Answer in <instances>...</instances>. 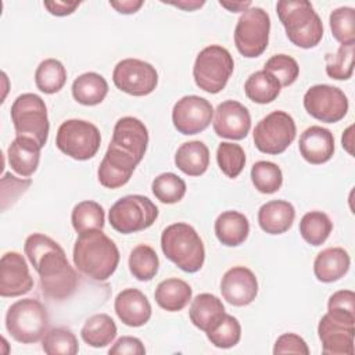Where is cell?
I'll return each mask as SVG.
<instances>
[{"instance_id": "8992f818", "label": "cell", "mask_w": 355, "mask_h": 355, "mask_svg": "<svg viewBox=\"0 0 355 355\" xmlns=\"http://www.w3.org/2000/svg\"><path fill=\"white\" fill-rule=\"evenodd\" d=\"M233 69L234 61L232 54L219 44H211L197 54L193 78L201 90L216 94L225 89Z\"/></svg>"}, {"instance_id": "7c38bea8", "label": "cell", "mask_w": 355, "mask_h": 355, "mask_svg": "<svg viewBox=\"0 0 355 355\" xmlns=\"http://www.w3.org/2000/svg\"><path fill=\"white\" fill-rule=\"evenodd\" d=\"M355 334V315L329 309L318 324L322 352L326 355H352Z\"/></svg>"}, {"instance_id": "ac0fdd59", "label": "cell", "mask_w": 355, "mask_h": 355, "mask_svg": "<svg viewBox=\"0 0 355 355\" xmlns=\"http://www.w3.org/2000/svg\"><path fill=\"white\" fill-rule=\"evenodd\" d=\"M212 126L219 137L241 140L251 129L250 111L236 100H226L216 107Z\"/></svg>"}, {"instance_id": "e575fe53", "label": "cell", "mask_w": 355, "mask_h": 355, "mask_svg": "<svg viewBox=\"0 0 355 355\" xmlns=\"http://www.w3.org/2000/svg\"><path fill=\"white\" fill-rule=\"evenodd\" d=\"M333 223L322 211L306 212L300 220V234L311 245H322L330 236Z\"/></svg>"}, {"instance_id": "f35d334b", "label": "cell", "mask_w": 355, "mask_h": 355, "mask_svg": "<svg viewBox=\"0 0 355 355\" xmlns=\"http://www.w3.org/2000/svg\"><path fill=\"white\" fill-rule=\"evenodd\" d=\"M186 189V182L172 172H164L158 175L151 183L153 194L162 204L179 202L184 197Z\"/></svg>"}, {"instance_id": "d4e9b609", "label": "cell", "mask_w": 355, "mask_h": 355, "mask_svg": "<svg viewBox=\"0 0 355 355\" xmlns=\"http://www.w3.org/2000/svg\"><path fill=\"white\" fill-rule=\"evenodd\" d=\"M295 219V209L286 200H272L258 209L259 227L268 234L286 233Z\"/></svg>"}, {"instance_id": "681fc988", "label": "cell", "mask_w": 355, "mask_h": 355, "mask_svg": "<svg viewBox=\"0 0 355 355\" xmlns=\"http://www.w3.org/2000/svg\"><path fill=\"white\" fill-rule=\"evenodd\" d=\"M43 6L51 15L67 17V15H71L80 6V1H58V0H54V1H44Z\"/></svg>"}, {"instance_id": "8fae6325", "label": "cell", "mask_w": 355, "mask_h": 355, "mask_svg": "<svg viewBox=\"0 0 355 355\" xmlns=\"http://www.w3.org/2000/svg\"><path fill=\"white\" fill-rule=\"evenodd\" d=\"M297 126L294 118L286 111H272L254 128L252 139L255 147L265 154L277 155L284 153L294 141Z\"/></svg>"}, {"instance_id": "db71d44e", "label": "cell", "mask_w": 355, "mask_h": 355, "mask_svg": "<svg viewBox=\"0 0 355 355\" xmlns=\"http://www.w3.org/2000/svg\"><path fill=\"white\" fill-rule=\"evenodd\" d=\"M354 125L348 126L345 129V132L343 133V137H341V143H343V147L345 148V151L349 154V155H354Z\"/></svg>"}, {"instance_id": "1f68e13d", "label": "cell", "mask_w": 355, "mask_h": 355, "mask_svg": "<svg viewBox=\"0 0 355 355\" xmlns=\"http://www.w3.org/2000/svg\"><path fill=\"white\" fill-rule=\"evenodd\" d=\"M80 336L87 345L103 348L111 344L116 337V324L110 315L96 313L85 322Z\"/></svg>"}, {"instance_id": "44dd1931", "label": "cell", "mask_w": 355, "mask_h": 355, "mask_svg": "<svg viewBox=\"0 0 355 355\" xmlns=\"http://www.w3.org/2000/svg\"><path fill=\"white\" fill-rule=\"evenodd\" d=\"M114 309L119 320L129 327L144 326L151 318V304L137 288L122 290L114 302Z\"/></svg>"}, {"instance_id": "60d3db41", "label": "cell", "mask_w": 355, "mask_h": 355, "mask_svg": "<svg viewBox=\"0 0 355 355\" xmlns=\"http://www.w3.org/2000/svg\"><path fill=\"white\" fill-rule=\"evenodd\" d=\"M216 162L223 175L234 179L244 169L245 153L240 144L222 141L216 150Z\"/></svg>"}, {"instance_id": "5b68a950", "label": "cell", "mask_w": 355, "mask_h": 355, "mask_svg": "<svg viewBox=\"0 0 355 355\" xmlns=\"http://www.w3.org/2000/svg\"><path fill=\"white\" fill-rule=\"evenodd\" d=\"M49 327L46 306L36 298H22L11 304L6 313V329L22 344L37 343Z\"/></svg>"}, {"instance_id": "d6986e66", "label": "cell", "mask_w": 355, "mask_h": 355, "mask_svg": "<svg viewBox=\"0 0 355 355\" xmlns=\"http://www.w3.org/2000/svg\"><path fill=\"white\" fill-rule=\"evenodd\" d=\"M223 300L234 306L250 305L258 294V280L254 272L245 266H233L225 272L220 280Z\"/></svg>"}, {"instance_id": "ab89813d", "label": "cell", "mask_w": 355, "mask_h": 355, "mask_svg": "<svg viewBox=\"0 0 355 355\" xmlns=\"http://www.w3.org/2000/svg\"><path fill=\"white\" fill-rule=\"evenodd\" d=\"M354 51L355 43L340 44L334 54L324 55L326 73L336 80H348L354 72Z\"/></svg>"}, {"instance_id": "7402d4cb", "label": "cell", "mask_w": 355, "mask_h": 355, "mask_svg": "<svg viewBox=\"0 0 355 355\" xmlns=\"http://www.w3.org/2000/svg\"><path fill=\"white\" fill-rule=\"evenodd\" d=\"M298 148L306 162L312 165L324 164L334 154V136L326 128L309 126L301 133Z\"/></svg>"}, {"instance_id": "7dc6e473", "label": "cell", "mask_w": 355, "mask_h": 355, "mask_svg": "<svg viewBox=\"0 0 355 355\" xmlns=\"http://www.w3.org/2000/svg\"><path fill=\"white\" fill-rule=\"evenodd\" d=\"M110 355H144L146 348L137 337L122 336L108 349Z\"/></svg>"}, {"instance_id": "f907efd6", "label": "cell", "mask_w": 355, "mask_h": 355, "mask_svg": "<svg viewBox=\"0 0 355 355\" xmlns=\"http://www.w3.org/2000/svg\"><path fill=\"white\" fill-rule=\"evenodd\" d=\"M144 1L141 0H119V1H110V6L115 8L121 14H135L143 7Z\"/></svg>"}, {"instance_id": "bcb514c9", "label": "cell", "mask_w": 355, "mask_h": 355, "mask_svg": "<svg viewBox=\"0 0 355 355\" xmlns=\"http://www.w3.org/2000/svg\"><path fill=\"white\" fill-rule=\"evenodd\" d=\"M273 354L280 355V354H302L308 355L309 348L308 344L302 337H300L295 333H284L280 337H277L275 347H273Z\"/></svg>"}, {"instance_id": "4dcf8cb0", "label": "cell", "mask_w": 355, "mask_h": 355, "mask_svg": "<svg viewBox=\"0 0 355 355\" xmlns=\"http://www.w3.org/2000/svg\"><path fill=\"white\" fill-rule=\"evenodd\" d=\"M280 90V82L265 69L251 73L244 83L245 96L257 104H269L275 101L279 97Z\"/></svg>"}, {"instance_id": "7a4b0ae2", "label": "cell", "mask_w": 355, "mask_h": 355, "mask_svg": "<svg viewBox=\"0 0 355 355\" xmlns=\"http://www.w3.org/2000/svg\"><path fill=\"white\" fill-rule=\"evenodd\" d=\"M72 257L76 269L96 282L111 277L119 263V250L103 229L79 233Z\"/></svg>"}, {"instance_id": "b9f144b4", "label": "cell", "mask_w": 355, "mask_h": 355, "mask_svg": "<svg viewBox=\"0 0 355 355\" xmlns=\"http://www.w3.org/2000/svg\"><path fill=\"white\" fill-rule=\"evenodd\" d=\"M329 24L333 37L341 44L355 43V10L338 7L330 12Z\"/></svg>"}, {"instance_id": "c3c4849f", "label": "cell", "mask_w": 355, "mask_h": 355, "mask_svg": "<svg viewBox=\"0 0 355 355\" xmlns=\"http://www.w3.org/2000/svg\"><path fill=\"white\" fill-rule=\"evenodd\" d=\"M336 309L355 315V293L352 290H338L327 301V311Z\"/></svg>"}, {"instance_id": "5bb4252c", "label": "cell", "mask_w": 355, "mask_h": 355, "mask_svg": "<svg viewBox=\"0 0 355 355\" xmlns=\"http://www.w3.org/2000/svg\"><path fill=\"white\" fill-rule=\"evenodd\" d=\"M112 82L121 92L141 97L155 90L158 85V72L147 61L125 58L115 65Z\"/></svg>"}, {"instance_id": "836d02e7", "label": "cell", "mask_w": 355, "mask_h": 355, "mask_svg": "<svg viewBox=\"0 0 355 355\" xmlns=\"http://www.w3.org/2000/svg\"><path fill=\"white\" fill-rule=\"evenodd\" d=\"M128 265L133 277L140 282H148L155 277L159 268V259L153 247L139 244L130 251Z\"/></svg>"}, {"instance_id": "ffe728a7", "label": "cell", "mask_w": 355, "mask_h": 355, "mask_svg": "<svg viewBox=\"0 0 355 355\" xmlns=\"http://www.w3.org/2000/svg\"><path fill=\"white\" fill-rule=\"evenodd\" d=\"M110 143L130 153L141 161L148 144V130L140 119L135 116H122L114 126Z\"/></svg>"}, {"instance_id": "d6a6232c", "label": "cell", "mask_w": 355, "mask_h": 355, "mask_svg": "<svg viewBox=\"0 0 355 355\" xmlns=\"http://www.w3.org/2000/svg\"><path fill=\"white\" fill-rule=\"evenodd\" d=\"M67 82V71L60 60H43L35 72L36 87L44 94L58 93Z\"/></svg>"}, {"instance_id": "f5cc1de1", "label": "cell", "mask_w": 355, "mask_h": 355, "mask_svg": "<svg viewBox=\"0 0 355 355\" xmlns=\"http://www.w3.org/2000/svg\"><path fill=\"white\" fill-rule=\"evenodd\" d=\"M219 4L232 12H244L251 7V1H219Z\"/></svg>"}, {"instance_id": "3957f363", "label": "cell", "mask_w": 355, "mask_h": 355, "mask_svg": "<svg viewBox=\"0 0 355 355\" xmlns=\"http://www.w3.org/2000/svg\"><path fill=\"white\" fill-rule=\"evenodd\" d=\"M276 12L293 44L301 49H312L320 43L323 24L309 1L282 0L276 4Z\"/></svg>"}, {"instance_id": "f1b7e54d", "label": "cell", "mask_w": 355, "mask_h": 355, "mask_svg": "<svg viewBox=\"0 0 355 355\" xmlns=\"http://www.w3.org/2000/svg\"><path fill=\"white\" fill-rule=\"evenodd\" d=\"M175 165L189 176H201L209 166V150L200 140L186 141L175 154Z\"/></svg>"}, {"instance_id": "9c48e42d", "label": "cell", "mask_w": 355, "mask_h": 355, "mask_svg": "<svg viewBox=\"0 0 355 355\" xmlns=\"http://www.w3.org/2000/svg\"><path fill=\"white\" fill-rule=\"evenodd\" d=\"M100 144V130L96 125L85 119H67L57 130V148L76 161L93 158L97 154Z\"/></svg>"}, {"instance_id": "8d00e7d4", "label": "cell", "mask_w": 355, "mask_h": 355, "mask_svg": "<svg viewBox=\"0 0 355 355\" xmlns=\"http://www.w3.org/2000/svg\"><path fill=\"white\" fill-rule=\"evenodd\" d=\"M251 182L262 194H273L283 184V173L277 164L257 161L251 168Z\"/></svg>"}, {"instance_id": "d590c367", "label": "cell", "mask_w": 355, "mask_h": 355, "mask_svg": "<svg viewBox=\"0 0 355 355\" xmlns=\"http://www.w3.org/2000/svg\"><path fill=\"white\" fill-rule=\"evenodd\" d=\"M71 222L76 233H83L92 229H103L105 223L104 208L92 200L80 201L72 209Z\"/></svg>"}, {"instance_id": "7bdbcfd3", "label": "cell", "mask_w": 355, "mask_h": 355, "mask_svg": "<svg viewBox=\"0 0 355 355\" xmlns=\"http://www.w3.org/2000/svg\"><path fill=\"white\" fill-rule=\"evenodd\" d=\"M207 338L218 348H232L239 344L241 338L240 322L234 316L225 313L222 320L211 331L207 333Z\"/></svg>"}, {"instance_id": "30bf717a", "label": "cell", "mask_w": 355, "mask_h": 355, "mask_svg": "<svg viewBox=\"0 0 355 355\" xmlns=\"http://www.w3.org/2000/svg\"><path fill=\"white\" fill-rule=\"evenodd\" d=\"M270 17L261 7H250L237 19L234 28V44L239 53L247 58L259 57L268 47Z\"/></svg>"}, {"instance_id": "74e56055", "label": "cell", "mask_w": 355, "mask_h": 355, "mask_svg": "<svg viewBox=\"0 0 355 355\" xmlns=\"http://www.w3.org/2000/svg\"><path fill=\"white\" fill-rule=\"evenodd\" d=\"M42 349L47 355H75L79 351L76 336L67 327H54L42 338Z\"/></svg>"}, {"instance_id": "603a6c76", "label": "cell", "mask_w": 355, "mask_h": 355, "mask_svg": "<svg viewBox=\"0 0 355 355\" xmlns=\"http://www.w3.org/2000/svg\"><path fill=\"white\" fill-rule=\"evenodd\" d=\"M40 144L28 136H15L7 150V158L11 169L21 176H32L40 161Z\"/></svg>"}, {"instance_id": "6da1fadb", "label": "cell", "mask_w": 355, "mask_h": 355, "mask_svg": "<svg viewBox=\"0 0 355 355\" xmlns=\"http://www.w3.org/2000/svg\"><path fill=\"white\" fill-rule=\"evenodd\" d=\"M25 255L37 272L42 293L51 300L69 298L78 287V275L69 265L62 247L51 237L33 233L24 244Z\"/></svg>"}, {"instance_id": "52a82bcc", "label": "cell", "mask_w": 355, "mask_h": 355, "mask_svg": "<svg viewBox=\"0 0 355 355\" xmlns=\"http://www.w3.org/2000/svg\"><path fill=\"white\" fill-rule=\"evenodd\" d=\"M11 121L17 136L35 139L43 148L50 130L44 100L35 93L19 94L11 105Z\"/></svg>"}, {"instance_id": "816d5d0a", "label": "cell", "mask_w": 355, "mask_h": 355, "mask_svg": "<svg viewBox=\"0 0 355 355\" xmlns=\"http://www.w3.org/2000/svg\"><path fill=\"white\" fill-rule=\"evenodd\" d=\"M168 4L175 6L178 8H182L184 11H194L197 8H201L205 4V1L204 0H201V1H198V0H189V1L182 0V1H168Z\"/></svg>"}, {"instance_id": "484cf974", "label": "cell", "mask_w": 355, "mask_h": 355, "mask_svg": "<svg viewBox=\"0 0 355 355\" xmlns=\"http://www.w3.org/2000/svg\"><path fill=\"white\" fill-rule=\"evenodd\" d=\"M225 313L223 302L216 295L209 293L198 294L191 301L189 309L191 323L205 333L211 331L222 320Z\"/></svg>"}, {"instance_id": "4316f807", "label": "cell", "mask_w": 355, "mask_h": 355, "mask_svg": "<svg viewBox=\"0 0 355 355\" xmlns=\"http://www.w3.org/2000/svg\"><path fill=\"white\" fill-rule=\"evenodd\" d=\"M216 239L226 247H237L243 244L250 233V222L247 216L239 211L222 212L214 225Z\"/></svg>"}, {"instance_id": "277c9868", "label": "cell", "mask_w": 355, "mask_h": 355, "mask_svg": "<svg viewBox=\"0 0 355 355\" xmlns=\"http://www.w3.org/2000/svg\"><path fill=\"white\" fill-rule=\"evenodd\" d=\"M161 248L165 258L183 272L196 273L204 265V243L189 223L178 222L166 226L161 234Z\"/></svg>"}, {"instance_id": "83f0119b", "label": "cell", "mask_w": 355, "mask_h": 355, "mask_svg": "<svg viewBox=\"0 0 355 355\" xmlns=\"http://www.w3.org/2000/svg\"><path fill=\"white\" fill-rule=\"evenodd\" d=\"M191 295L193 290L189 283L178 277L162 280L154 293V298L158 306L168 312H179L186 308L191 301Z\"/></svg>"}, {"instance_id": "f6af8a7d", "label": "cell", "mask_w": 355, "mask_h": 355, "mask_svg": "<svg viewBox=\"0 0 355 355\" xmlns=\"http://www.w3.org/2000/svg\"><path fill=\"white\" fill-rule=\"evenodd\" d=\"M31 179H19L11 172H7L1 178V209L6 211L12 205L21 194H24L31 186Z\"/></svg>"}, {"instance_id": "2e32d148", "label": "cell", "mask_w": 355, "mask_h": 355, "mask_svg": "<svg viewBox=\"0 0 355 355\" xmlns=\"http://www.w3.org/2000/svg\"><path fill=\"white\" fill-rule=\"evenodd\" d=\"M140 161L130 153L110 143L97 169V179L107 189H119L125 186Z\"/></svg>"}, {"instance_id": "9a60e30c", "label": "cell", "mask_w": 355, "mask_h": 355, "mask_svg": "<svg viewBox=\"0 0 355 355\" xmlns=\"http://www.w3.org/2000/svg\"><path fill=\"white\" fill-rule=\"evenodd\" d=\"M212 104L200 96L190 94L178 100L172 108V122L176 130L191 136L205 130L212 121Z\"/></svg>"}, {"instance_id": "e0dca14e", "label": "cell", "mask_w": 355, "mask_h": 355, "mask_svg": "<svg viewBox=\"0 0 355 355\" xmlns=\"http://www.w3.org/2000/svg\"><path fill=\"white\" fill-rule=\"evenodd\" d=\"M33 287L29 266L17 251L4 252L0 259V295L4 298L21 297Z\"/></svg>"}, {"instance_id": "4fadbf2b", "label": "cell", "mask_w": 355, "mask_h": 355, "mask_svg": "<svg viewBox=\"0 0 355 355\" xmlns=\"http://www.w3.org/2000/svg\"><path fill=\"white\" fill-rule=\"evenodd\" d=\"M348 107L345 93L331 85L311 86L304 94V108L320 122L336 123L341 121L347 115Z\"/></svg>"}, {"instance_id": "cb8c5ba5", "label": "cell", "mask_w": 355, "mask_h": 355, "mask_svg": "<svg viewBox=\"0 0 355 355\" xmlns=\"http://www.w3.org/2000/svg\"><path fill=\"white\" fill-rule=\"evenodd\" d=\"M349 254L341 247H329L322 250L313 261L315 277L322 283L340 280L349 270Z\"/></svg>"}, {"instance_id": "f546056e", "label": "cell", "mask_w": 355, "mask_h": 355, "mask_svg": "<svg viewBox=\"0 0 355 355\" xmlns=\"http://www.w3.org/2000/svg\"><path fill=\"white\" fill-rule=\"evenodd\" d=\"M108 93V83L97 72H85L72 83V96L82 105H97Z\"/></svg>"}, {"instance_id": "ee69618b", "label": "cell", "mask_w": 355, "mask_h": 355, "mask_svg": "<svg viewBox=\"0 0 355 355\" xmlns=\"http://www.w3.org/2000/svg\"><path fill=\"white\" fill-rule=\"evenodd\" d=\"M263 69L270 72L280 82L282 87H287V86L293 85L300 75L298 62L287 54L272 55L265 62Z\"/></svg>"}, {"instance_id": "ba28073f", "label": "cell", "mask_w": 355, "mask_h": 355, "mask_svg": "<svg viewBox=\"0 0 355 355\" xmlns=\"http://www.w3.org/2000/svg\"><path fill=\"white\" fill-rule=\"evenodd\" d=\"M157 218V205L148 197L141 194H130L119 198L108 212L111 227L122 234L148 229Z\"/></svg>"}]
</instances>
